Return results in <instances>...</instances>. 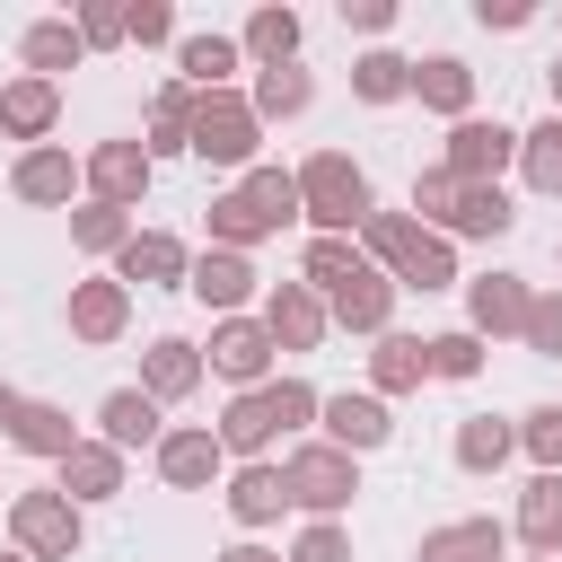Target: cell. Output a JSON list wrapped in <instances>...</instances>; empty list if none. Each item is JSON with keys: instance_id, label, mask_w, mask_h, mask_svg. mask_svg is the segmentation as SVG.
Masks as SVG:
<instances>
[{"instance_id": "32", "label": "cell", "mask_w": 562, "mask_h": 562, "mask_svg": "<svg viewBox=\"0 0 562 562\" xmlns=\"http://www.w3.org/2000/svg\"><path fill=\"white\" fill-rule=\"evenodd\" d=\"M246 105H255V123H299V114L316 105V79H307L299 61H281V70H255Z\"/></svg>"}, {"instance_id": "27", "label": "cell", "mask_w": 562, "mask_h": 562, "mask_svg": "<svg viewBox=\"0 0 562 562\" xmlns=\"http://www.w3.org/2000/svg\"><path fill=\"white\" fill-rule=\"evenodd\" d=\"M237 53L255 61V70H281V61H299V9H281V0H263L246 26H237Z\"/></svg>"}, {"instance_id": "36", "label": "cell", "mask_w": 562, "mask_h": 562, "mask_svg": "<svg viewBox=\"0 0 562 562\" xmlns=\"http://www.w3.org/2000/svg\"><path fill=\"white\" fill-rule=\"evenodd\" d=\"M518 536H527V553H562V474H536L518 492Z\"/></svg>"}, {"instance_id": "13", "label": "cell", "mask_w": 562, "mask_h": 562, "mask_svg": "<svg viewBox=\"0 0 562 562\" xmlns=\"http://www.w3.org/2000/svg\"><path fill=\"white\" fill-rule=\"evenodd\" d=\"M53 123H61V79H35V70L0 79V140L44 149V140H53Z\"/></svg>"}, {"instance_id": "24", "label": "cell", "mask_w": 562, "mask_h": 562, "mask_svg": "<svg viewBox=\"0 0 562 562\" xmlns=\"http://www.w3.org/2000/svg\"><path fill=\"white\" fill-rule=\"evenodd\" d=\"M211 430H220V448H228L237 465H255V457H263V448L281 439V422H272V395H263V386H246V395H228V413H220Z\"/></svg>"}, {"instance_id": "45", "label": "cell", "mask_w": 562, "mask_h": 562, "mask_svg": "<svg viewBox=\"0 0 562 562\" xmlns=\"http://www.w3.org/2000/svg\"><path fill=\"white\" fill-rule=\"evenodd\" d=\"M518 342H527L536 360H562V290H536V299H527V325H518Z\"/></svg>"}, {"instance_id": "14", "label": "cell", "mask_w": 562, "mask_h": 562, "mask_svg": "<svg viewBox=\"0 0 562 562\" xmlns=\"http://www.w3.org/2000/svg\"><path fill=\"white\" fill-rule=\"evenodd\" d=\"M184 272H193V246L184 237H167V228H132V246L114 255V281L132 290H184Z\"/></svg>"}, {"instance_id": "20", "label": "cell", "mask_w": 562, "mask_h": 562, "mask_svg": "<svg viewBox=\"0 0 562 562\" xmlns=\"http://www.w3.org/2000/svg\"><path fill=\"white\" fill-rule=\"evenodd\" d=\"M123 325H132V290H123L114 272L70 281V334H79V342H123Z\"/></svg>"}, {"instance_id": "2", "label": "cell", "mask_w": 562, "mask_h": 562, "mask_svg": "<svg viewBox=\"0 0 562 562\" xmlns=\"http://www.w3.org/2000/svg\"><path fill=\"white\" fill-rule=\"evenodd\" d=\"M290 184H299V220L316 228V237H351L378 202H369V176H360V158L351 149H316L307 167H290Z\"/></svg>"}, {"instance_id": "22", "label": "cell", "mask_w": 562, "mask_h": 562, "mask_svg": "<svg viewBox=\"0 0 562 562\" xmlns=\"http://www.w3.org/2000/svg\"><path fill=\"white\" fill-rule=\"evenodd\" d=\"M70 509H88V501H123V457L105 448V439H79L70 457H61V483H53Z\"/></svg>"}, {"instance_id": "46", "label": "cell", "mask_w": 562, "mask_h": 562, "mask_svg": "<svg viewBox=\"0 0 562 562\" xmlns=\"http://www.w3.org/2000/svg\"><path fill=\"white\" fill-rule=\"evenodd\" d=\"M123 44H176V9L167 0H123Z\"/></svg>"}, {"instance_id": "18", "label": "cell", "mask_w": 562, "mask_h": 562, "mask_svg": "<svg viewBox=\"0 0 562 562\" xmlns=\"http://www.w3.org/2000/svg\"><path fill=\"white\" fill-rule=\"evenodd\" d=\"M202 378H211V369H202V342H184V334H158V342L140 351V395H149V404H184Z\"/></svg>"}, {"instance_id": "10", "label": "cell", "mask_w": 562, "mask_h": 562, "mask_svg": "<svg viewBox=\"0 0 562 562\" xmlns=\"http://www.w3.org/2000/svg\"><path fill=\"white\" fill-rule=\"evenodd\" d=\"M9 193H18V202H35V211H70L88 184H79V158H70L61 140H44V149H18Z\"/></svg>"}, {"instance_id": "44", "label": "cell", "mask_w": 562, "mask_h": 562, "mask_svg": "<svg viewBox=\"0 0 562 562\" xmlns=\"http://www.w3.org/2000/svg\"><path fill=\"white\" fill-rule=\"evenodd\" d=\"M422 351H430V378H483V342H474L465 325H448V334H430Z\"/></svg>"}, {"instance_id": "33", "label": "cell", "mask_w": 562, "mask_h": 562, "mask_svg": "<svg viewBox=\"0 0 562 562\" xmlns=\"http://www.w3.org/2000/svg\"><path fill=\"white\" fill-rule=\"evenodd\" d=\"M351 97H360V105H404V97H413V61L386 53V44H369V53L351 61Z\"/></svg>"}, {"instance_id": "19", "label": "cell", "mask_w": 562, "mask_h": 562, "mask_svg": "<svg viewBox=\"0 0 562 562\" xmlns=\"http://www.w3.org/2000/svg\"><path fill=\"white\" fill-rule=\"evenodd\" d=\"M97 439H105L114 457H132V448H158V439H167V404H149L140 386H114V395L97 404Z\"/></svg>"}, {"instance_id": "17", "label": "cell", "mask_w": 562, "mask_h": 562, "mask_svg": "<svg viewBox=\"0 0 562 562\" xmlns=\"http://www.w3.org/2000/svg\"><path fill=\"white\" fill-rule=\"evenodd\" d=\"M184 290H193L211 316H246V299H255V263H246V255H228V246H202V255H193V272H184Z\"/></svg>"}, {"instance_id": "43", "label": "cell", "mask_w": 562, "mask_h": 562, "mask_svg": "<svg viewBox=\"0 0 562 562\" xmlns=\"http://www.w3.org/2000/svg\"><path fill=\"white\" fill-rule=\"evenodd\" d=\"M457 193H465V184H457L448 167H422V176H413V211H422V228H439V237H448V220H457Z\"/></svg>"}, {"instance_id": "1", "label": "cell", "mask_w": 562, "mask_h": 562, "mask_svg": "<svg viewBox=\"0 0 562 562\" xmlns=\"http://www.w3.org/2000/svg\"><path fill=\"white\" fill-rule=\"evenodd\" d=\"M290 220H299V184H290V167H246L228 193H211V246H228V255L281 237Z\"/></svg>"}, {"instance_id": "31", "label": "cell", "mask_w": 562, "mask_h": 562, "mask_svg": "<svg viewBox=\"0 0 562 562\" xmlns=\"http://www.w3.org/2000/svg\"><path fill=\"white\" fill-rule=\"evenodd\" d=\"M18 61H26L35 79H61V70H79V61H88V44H79V26H70V18H35V26L18 35Z\"/></svg>"}, {"instance_id": "42", "label": "cell", "mask_w": 562, "mask_h": 562, "mask_svg": "<svg viewBox=\"0 0 562 562\" xmlns=\"http://www.w3.org/2000/svg\"><path fill=\"white\" fill-rule=\"evenodd\" d=\"M518 448L536 457V474H562V404H536V413H518Z\"/></svg>"}, {"instance_id": "30", "label": "cell", "mask_w": 562, "mask_h": 562, "mask_svg": "<svg viewBox=\"0 0 562 562\" xmlns=\"http://www.w3.org/2000/svg\"><path fill=\"white\" fill-rule=\"evenodd\" d=\"M9 439H18L26 457H53V465H61V457L79 448V422H70L61 404H44V395H18V422H9Z\"/></svg>"}, {"instance_id": "12", "label": "cell", "mask_w": 562, "mask_h": 562, "mask_svg": "<svg viewBox=\"0 0 562 562\" xmlns=\"http://www.w3.org/2000/svg\"><path fill=\"white\" fill-rule=\"evenodd\" d=\"M316 430H325V448H342V457H369V448L395 439V422H386V404H378L369 386H360V395H351V386L325 395V404H316Z\"/></svg>"}, {"instance_id": "7", "label": "cell", "mask_w": 562, "mask_h": 562, "mask_svg": "<svg viewBox=\"0 0 562 562\" xmlns=\"http://www.w3.org/2000/svg\"><path fill=\"white\" fill-rule=\"evenodd\" d=\"M149 457H158V483H167V492H211V483H228V448H220L211 422H167V439H158Z\"/></svg>"}, {"instance_id": "4", "label": "cell", "mask_w": 562, "mask_h": 562, "mask_svg": "<svg viewBox=\"0 0 562 562\" xmlns=\"http://www.w3.org/2000/svg\"><path fill=\"white\" fill-rule=\"evenodd\" d=\"M281 483H290V509L342 518L351 492H360V457H342V448H325V439H299V448L281 457Z\"/></svg>"}, {"instance_id": "52", "label": "cell", "mask_w": 562, "mask_h": 562, "mask_svg": "<svg viewBox=\"0 0 562 562\" xmlns=\"http://www.w3.org/2000/svg\"><path fill=\"white\" fill-rule=\"evenodd\" d=\"M211 562H281V553H272V544H255V536H237V544H228V553H211Z\"/></svg>"}, {"instance_id": "39", "label": "cell", "mask_w": 562, "mask_h": 562, "mask_svg": "<svg viewBox=\"0 0 562 562\" xmlns=\"http://www.w3.org/2000/svg\"><path fill=\"white\" fill-rule=\"evenodd\" d=\"M518 167L544 202H562V114H544L536 132H518Z\"/></svg>"}, {"instance_id": "37", "label": "cell", "mask_w": 562, "mask_h": 562, "mask_svg": "<svg viewBox=\"0 0 562 562\" xmlns=\"http://www.w3.org/2000/svg\"><path fill=\"white\" fill-rule=\"evenodd\" d=\"M70 246L79 255H123L132 246V211H114V202H70Z\"/></svg>"}, {"instance_id": "34", "label": "cell", "mask_w": 562, "mask_h": 562, "mask_svg": "<svg viewBox=\"0 0 562 562\" xmlns=\"http://www.w3.org/2000/svg\"><path fill=\"white\" fill-rule=\"evenodd\" d=\"M184 140H193V88L167 79V88L149 97V140H140V149H149V167H158V158H176Z\"/></svg>"}, {"instance_id": "3", "label": "cell", "mask_w": 562, "mask_h": 562, "mask_svg": "<svg viewBox=\"0 0 562 562\" xmlns=\"http://www.w3.org/2000/svg\"><path fill=\"white\" fill-rule=\"evenodd\" d=\"M202 167H255V149H263V123H255V105L237 97V88H211V97H193V140H184Z\"/></svg>"}, {"instance_id": "38", "label": "cell", "mask_w": 562, "mask_h": 562, "mask_svg": "<svg viewBox=\"0 0 562 562\" xmlns=\"http://www.w3.org/2000/svg\"><path fill=\"white\" fill-rule=\"evenodd\" d=\"M509 228H518V211H509V193H501V184H465V193H457L448 237H509Z\"/></svg>"}, {"instance_id": "9", "label": "cell", "mask_w": 562, "mask_h": 562, "mask_svg": "<svg viewBox=\"0 0 562 562\" xmlns=\"http://www.w3.org/2000/svg\"><path fill=\"white\" fill-rule=\"evenodd\" d=\"M149 149L140 140H97L88 158H79V184H88V202H114V211H132L140 193H149Z\"/></svg>"}, {"instance_id": "35", "label": "cell", "mask_w": 562, "mask_h": 562, "mask_svg": "<svg viewBox=\"0 0 562 562\" xmlns=\"http://www.w3.org/2000/svg\"><path fill=\"white\" fill-rule=\"evenodd\" d=\"M509 457H518V422H492V413L457 422V465L465 474H501Z\"/></svg>"}, {"instance_id": "53", "label": "cell", "mask_w": 562, "mask_h": 562, "mask_svg": "<svg viewBox=\"0 0 562 562\" xmlns=\"http://www.w3.org/2000/svg\"><path fill=\"white\" fill-rule=\"evenodd\" d=\"M9 422H18V386H0V430H9Z\"/></svg>"}, {"instance_id": "28", "label": "cell", "mask_w": 562, "mask_h": 562, "mask_svg": "<svg viewBox=\"0 0 562 562\" xmlns=\"http://www.w3.org/2000/svg\"><path fill=\"white\" fill-rule=\"evenodd\" d=\"M413 97H422L430 114L465 123V114H474V70H465L457 53H430V61H413Z\"/></svg>"}, {"instance_id": "56", "label": "cell", "mask_w": 562, "mask_h": 562, "mask_svg": "<svg viewBox=\"0 0 562 562\" xmlns=\"http://www.w3.org/2000/svg\"><path fill=\"white\" fill-rule=\"evenodd\" d=\"M527 562H562V553H527Z\"/></svg>"}, {"instance_id": "55", "label": "cell", "mask_w": 562, "mask_h": 562, "mask_svg": "<svg viewBox=\"0 0 562 562\" xmlns=\"http://www.w3.org/2000/svg\"><path fill=\"white\" fill-rule=\"evenodd\" d=\"M0 562H26V553H18V544H9V553H0Z\"/></svg>"}, {"instance_id": "48", "label": "cell", "mask_w": 562, "mask_h": 562, "mask_svg": "<svg viewBox=\"0 0 562 562\" xmlns=\"http://www.w3.org/2000/svg\"><path fill=\"white\" fill-rule=\"evenodd\" d=\"M70 26H79V44H88V53H105V44H123V0H79V9H70Z\"/></svg>"}, {"instance_id": "40", "label": "cell", "mask_w": 562, "mask_h": 562, "mask_svg": "<svg viewBox=\"0 0 562 562\" xmlns=\"http://www.w3.org/2000/svg\"><path fill=\"white\" fill-rule=\"evenodd\" d=\"M351 272H360V246H351V237H307V255H299V281H307L316 299H325V290H342Z\"/></svg>"}, {"instance_id": "26", "label": "cell", "mask_w": 562, "mask_h": 562, "mask_svg": "<svg viewBox=\"0 0 562 562\" xmlns=\"http://www.w3.org/2000/svg\"><path fill=\"white\" fill-rule=\"evenodd\" d=\"M509 553V527L501 518H448L422 536V562H501Z\"/></svg>"}, {"instance_id": "5", "label": "cell", "mask_w": 562, "mask_h": 562, "mask_svg": "<svg viewBox=\"0 0 562 562\" xmlns=\"http://www.w3.org/2000/svg\"><path fill=\"white\" fill-rule=\"evenodd\" d=\"M9 544H18L26 562H70V553L88 544V518H79L61 492H18V501H9Z\"/></svg>"}, {"instance_id": "51", "label": "cell", "mask_w": 562, "mask_h": 562, "mask_svg": "<svg viewBox=\"0 0 562 562\" xmlns=\"http://www.w3.org/2000/svg\"><path fill=\"white\" fill-rule=\"evenodd\" d=\"M342 26H360V35H386V26H395V0H342Z\"/></svg>"}, {"instance_id": "50", "label": "cell", "mask_w": 562, "mask_h": 562, "mask_svg": "<svg viewBox=\"0 0 562 562\" xmlns=\"http://www.w3.org/2000/svg\"><path fill=\"white\" fill-rule=\"evenodd\" d=\"M527 18H536L527 0H474V26H492V35H518Z\"/></svg>"}, {"instance_id": "11", "label": "cell", "mask_w": 562, "mask_h": 562, "mask_svg": "<svg viewBox=\"0 0 562 562\" xmlns=\"http://www.w3.org/2000/svg\"><path fill=\"white\" fill-rule=\"evenodd\" d=\"M255 316H263V334H272V351H316V342L334 334V325H325V299H316L307 281H272Z\"/></svg>"}, {"instance_id": "49", "label": "cell", "mask_w": 562, "mask_h": 562, "mask_svg": "<svg viewBox=\"0 0 562 562\" xmlns=\"http://www.w3.org/2000/svg\"><path fill=\"white\" fill-rule=\"evenodd\" d=\"M263 395H272V422H281V430H307V422H316V404H325L307 378H272Z\"/></svg>"}, {"instance_id": "47", "label": "cell", "mask_w": 562, "mask_h": 562, "mask_svg": "<svg viewBox=\"0 0 562 562\" xmlns=\"http://www.w3.org/2000/svg\"><path fill=\"white\" fill-rule=\"evenodd\" d=\"M281 562H351V536H342V518H307V527H299V544H290Z\"/></svg>"}, {"instance_id": "8", "label": "cell", "mask_w": 562, "mask_h": 562, "mask_svg": "<svg viewBox=\"0 0 562 562\" xmlns=\"http://www.w3.org/2000/svg\"><path fill=\"white\" fill-rule=\"evenodd\" d=\"M457 184H501V167H518V132L501 114H465L448 123V158H439Z\"/></svg>"}, {"instance_id": "29", "label": "cell", "mask_w": 562, "mask_h": 562, "mask_svg": "<svg viewBox=\"0 0 562 562\" xmlns=\"http://www.w3.org/2000/svg\"><path fill=\"white\" fill-rule=\"evenodd\" d=\"M351 246H360V263H378V272L395 281V272H404V255L422 246V220H413V211H369V220L351 228Z\"/></svg>"}, {"instance_id": "6", "label": "cell", "mask_w": 562, "mask_h": 562, "mask_svg": "<svg viewBox=\"0 0 562 562\" xmlns=\"http://www.w3.org/2000/svg\"><path fill=\"white\" fill-rule=\"evenodd\" d=\"M272 360H281V351H272L263 316H220V325H211V342H202V369H211V378H228L237 395H246V386H272Z\"/></svg>"}, {"instance_id": "25", "label": "cell", "mask_w": 562, "mask_h": 562, "mask_svg": "<svg viewBox=\"0 0 562 562\" xmlns=\"http://www.w3.org/2000/svg\"><path fill=\"white\" fill-rule=\"evenodd\" d=\"M422 378H430V351H422V334H395V325H386V334H378V351H369V395L386 404V395H413Z\"/></svg>"}, {"instance_id": "41", "label": "cell", "mask_w": 562, "mask_h": 562, "mask_svg": "<svg viewBox=\"0 0 562 562\" xmlns=\"http://www.w3.org/2000/svg\"><path fill=\"white\" fill-rule=\"evenodd\" d=\"M457 281V246L439 237V228H422V246L404 255V272H395V290H448Z\"/></svg>"}, {"instance_id": "16", "label": "cell", "mask_w": 562, "mask_h": 562, "mask_svg": "<svg viewBox=\"0 0 562 562\" xmlns=\"http://www.w3.org/2000/svg\"><path fill=\"white\" fill-rule=\"evenodd\" d=\"M527 299H536V290H527L518 272H474V281H465V334H474V342L518 334V325H527Z\"/></svg>"}, {"instance_id": "23", "label": "cell", "mask_w": 562, "mask_h": 562, "mask_svg": "<svg viewBox=\"0 0 562 562\" xmlns=\"http://www.w3.org/2000/svg\"><path fill=\"white\" fill-rule=\"evenodd\" d=\"M237 70H246V53H237V35H211V26H202V35H176V79H184L193 97H211V88H228Z\"/></svg>"}, {"instance_id": "15", "label": "cell", "mask_w": 562, "mask_h": 562, "mask_svg": "<svg viewBox=\"0 0 562 562\" xmlns=\"http://www.w3.org/2000/svg\"><path fill=\"white\" fill-rule=\"evenodd\" d=\"M325 325H342V334H369V342H378V334L395 325V281H386L378 263H360L342 290H325Z\"/></svg>"}, {"instance_id": "21", "label": "cell", "mask_w": 562, "mask_h": 562, "mask_svg": "<svg viewBox=\"0 0 562 562\" xmlns=\"http://www.w3.org/2000/svg\"><path fill=\"white\" fill-rule=\"evenodd\" d=\"M220 501H228V518L255 536V527H272V518L290 509V483H281V465H272V457H255V465H237V474L220 483Z\"/></svg>"}, {"instance_id": "54", "label": "cell", "mask_w": 562, "mask_h": 562, "mask_svg": "<svg viewBox=\"0 0 562 562\" xmlns=\"http://www.w3.org/2000/svg\"><path fill=\"white\" fill-rule=\"evenodd\" d=\"M544 88H553V114H562V53H553V70H544Z\"/></svg>"}]
</instances>
